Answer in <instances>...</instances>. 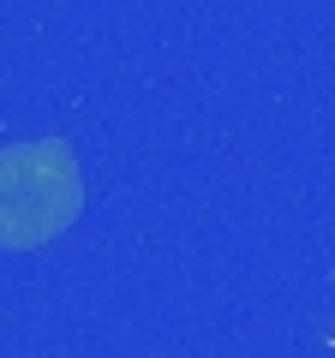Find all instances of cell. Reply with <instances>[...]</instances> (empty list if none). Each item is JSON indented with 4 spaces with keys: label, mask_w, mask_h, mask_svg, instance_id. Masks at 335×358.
Masks as SVG:
<instances>
[{
    "label": "cell",
    "mask_w": 335,
    "mask_h": 358,
    "mask_svg": "<svg viewBox=\"0 0 335 358\" xmlns=\"http://www.w3.org/2000/svg\"><path fill=\"white\" fill-rule=\"evenodd\" d=\"M84 209V167L66 138L0 143V251H42Z\"/></svg>",
    "instance_id": "obj_1"
}]
</instances>
